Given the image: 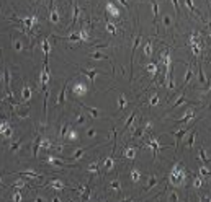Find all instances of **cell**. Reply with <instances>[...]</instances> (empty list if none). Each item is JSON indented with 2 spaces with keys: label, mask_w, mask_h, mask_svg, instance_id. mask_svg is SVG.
Returning <instances> with one entry per match:
<instances>
[{
  "label": "cell",
  "mask_w": 211,
  "mask_h": 202,
  "mask_svg": "<svg viewBox=\"0 0 211 202\" xmlns=\"http://www.w3.org/2000/svg\"><path fill=\"white\" fill-rule=\"evenodd\" d=\"M141 44V34H136V38H134V44H133V52H131V62H133V57H134V52H136L137 46Z\"/></svg>",
  "instance_id": "obj_10"
},
{
  "label": "cell",
  "mask_w": 211,
  "mask_h": 202,
  "mask_svg": "<svg viewBox=\"0 0 211 202\" xmlns=\"http://www.w3.org/2000/svg\"><path fill=\"white\" fill-rule=\"evenodd\" d=\"M88 171H90L92 174H97L98 173V163H92V165H88Z\"/></svg>",
  "instance_id": "obj_31"
},
{
  "label": "cell",
  "mask_w": 211,
  "mask_h": 202,
  "mask_svg": "<svg viewBox=\"0 0 211 202\" xmlns=\"http://www.w3.org/2000/svg\"><path fill=\"white\" fill-rule=\"evenodd\" d=\"M190 129V126H183L182 129L178 130V132H175V147H178V144H180V140H182L183 137H185V135H187V130Z\"/></svg>",
  "instance_id": "obj_3"
},
{
  "label": "cell",
  "mask_w": 211,
  "mask_h": 202,
  "mask_svg": "<svg viewBox=\"0 0 211 202\" xmlns=\"http://www.w3.org/2000/svg\"><path fill=\"white\" fill-rule=\"evenodd\" d=\"M149 103H151V106H155V104H159V96H157V95H152V96H151V101H149Z\"/></svg>",
  "instance_id": "obj_40"
},
{
  "label": "cell",
  "mask_w": 211,
  "mask_h": 202,
  "mask_svg": "<svg viewBox=\"0 0 211 202\" xmlns=\"http://www.w3.org/2000/svg\"><path fill=\"white\" fill-rule=\"evenodd\" d=\"M172 3H173V10H175V13L178 15V0H172Z\"/></svg>",
  "instance_id": "obj_45"
},
{
  "label": "cell",
  "mask_w": 211,
  "mask_h": 202,
  "mask_svg": "<svg viewBox=\"0 0 211 202\" xmlns=\"http://www.w3.org/2000/svg\"><path fill=\"white\" fill-rule=\"evenodd\" d=\"M49 186L56 187V191H62V187H64V184H62V183H61L59 179H56V181H52V183H49Z\"/></svg>",
  "instance_id": "obj_25"
},
{
  "label": "cell",
  "mask_w": 211,
  "mask_h": 202,
  "mask_svg": "<svg viewBox=\"0 0 211 202\" xmlns=\"http://www.w3.org/2000/svg\"><path fill=\"white\" fill-rule=\"evenodd\" d=\"M195 139H196V130H192V134L188 135V140H187V147L193 148V145H195Z\"/></svg>",
  "instance_id": "obj_12"
},
{
  "label": "cell",
  "mask_w": 211,
  "mask_h": 202,
  "mask_svg": "<svg viewBox=\"0 0 211 202\" xmlns=\"http://www.w3.org/2000/svg\"><path fill=\"white\" fill-rule=\"evenodd\" d=\"M0 186H2V181H0Z\"/></svg>",
  "instance_id": "obj_54"
},
{
  "label": "cell",
  "mask_w": 211,
  "mask_h": 202,
  "mask_svg": "<svg viewBox=\"0 0 211 202\" xmlns=\"http://www.w3.org/2000/svg\"><path fill=\"white\" fill-rule=\"evenodd\" d=\"M84 108L88 111V114H90L92 118H95V119L98 118V112H97V109H95V108H87V106H84Z\"/></svg>",
  "instance_id": "obj_33"
},
{
  "label": "cell",
  "mask_w": 211,
  "mask_h": 202,
  "mask_svg": "<svg viewBox=\"0 0 211 202\" xmlns=\"http://www.w3.org/2000/svg\"><path fill=\"white\" fill-rule=\"evenodd\" d=\"M29 98H31V88H29V86H25V88H23V100L28 101Z\"/></svg>",
  "instance_id": "obj_23"
},
{
  "label": "cell",
  "mask_w": 211,
  "mask_h": 202,
  "mask_svg": "<svg viewBox=\"0 0 211 202\" xmlns=\"http://www.w3.org/2000/svg\"><path fill=\"white\" fill-rule=\"evenodd\" d=\"M74 93H75V95H84V93H85L84 85H82V83H77V86L74 88Z\"/></svg>",
  "instance_id": "obj_27"
},
{
  "label": "cell",
  "mask_w": 211,
  "mask_h": 202,
  "mask_svg": "<svg viewBox=\"0 0 211 202\" xmlns=\"http://www.w3.org/2000/svg\"><path fill=\"white\" fill-rule=\"evenodd\" d=\"M84 152H85V148H77V152L74 153V157H72V160H77V158H80L82 155H84Z\"/></svg>",
  "instance_id": "obj_39"
},
{
  "label": "cell",
  "mask_w": 211,
  "mask_h": 202,
  "mask_svg": "<svg viewBox=\"0 0 211 202\" xmlns=\"http://www.w3.org/2000/svg\"><path fill=\"white\" fill-rule=\"evenodd\" d=\"M51 23H59V13L57 10L52 7V11H51Z\"/></svg>",
  "instance_id": "obj_24"
},
{
  "label": "cell",
  "mask_w": 211,
  "mask_h": 202,
  "mask_svg": "<svg viewBox=\"0 0 211 202\" xmlns=\"http://www.w3.org/2000/svg\"><path fill=\"white\" fill-rule=\"evenodd\" d=\"M113 165H115L113 158H111V157L107 158V160H105V165H103V171H105V173H107V171H110V169L113 168Z\"/></svg>",
  "instance_id": "obj_11"
},
{
  "label": "cell",
  "mask_w": 211,
  "mask_h": 202,
  "mask_svg": "<svg viewBox=\"0 0 211 202\" xmlns=\"http://www.w3.org/2000/svg\"><path fill=\"white\" fill-rule=\"evenodd\" d=\"M144 56L152 57V44L151 43H146V46H144Z\"/></svg>",
  "instance_id": "obj_21"
},
{
  "label": "cell",
  "mask_w": 211,
  "mask_h": 202,
  "mask_svg": "<svg viewBox=\"0 0 211 202\" xmlns=\"http://www.w3.org/2000/svg\"><path fill=\"white\" fill-rule=\"evenodd\" d=\"M107 10H108L110 13H113L115 17H118V10L115 8V5H113V3H107Z\"/></svg>",
  "instance_id": "obj_32"
},
{
  "label": "cell",
  "mask_w": 211,
  "mask_h": 202,
  "mask_svg": "<svg viewBox=\"0 0 211 202\" xmlns=\"http://www.w3.org/2000/svg\"><path fill=\"white\" fill-rule=\"evenodd\" d=\"M107 29H108L111 34H116V26H115L113 23H110V21H107Z\"/></svg>",
  "instance_id": "obj_36"
},
{
  "label": "cell",
  "mask_w": 211,
  "mask_h": 202,
  "mask_svg": "<svg viewBox=\"0 0 211 202\" xmlns=\"http://www.w3.org/2000/svg\"><path fill=\"white\" fill-rule=\"evenodd\" d=\"M77 122H80V124L85 122V119H84V116H82V114H79V116H77Z\"/></svg>",
  "instance_id": "obj_49"
},
{
  "label": "cell",
  "mask_w": 211,
  "mask_h": 202,
  "mask_svg": "<svg viewBox=\"0 0 211 202\" xmlns=\"http://www.w3.org/2000/svg\"><path fill=\"white\" fill-rule=\"evenodd\" d=\"M17 174H20V176H26V178H31V179H38V178H40V174L33 173V171H20V173H17Z\"/></svg>",
  "instance_id": "obj_14"
},
{
  "label": "cell",
  "mask_w": 211,
  "mask_h": 202,
  "mask_svg": "<svg viewBox=\"0 0 211 202\" xmlns=\"http://www.w3.org/2000/svg\"><path fill=\"white\" fill-rule=\"evenodd\" d=\"M13 199H15V201H20V199H21V194H20V192H15V194H13Z\"/></svg>",
  "instance_id": "obj_50"
},
{
  "label": "cell",
  "mask_w": 211,
  "mask_h": 202,
  "mask_svg": "<svg viewBox=\"0 0 211 202\" xmlns=\"http://www.w3.org/2000/svg\"><path fill=\"white\" fill-rule=\"evenodd\" d=\"M201 184H203V183H201V178H200V176H196V178L193 179V187H195V189H200Z\"/></svg>",
  "instance_id": "obj_35"
},
{
  "label": "cell",
  "mask_w": 211,
  "mask_h": 202,
  "mask_svg": "<svg viewBox=\"0 0 211 202\" xmlns=\"http://www.w3.org/2000/svg\"><path fill=\"white\" fill-rule=\"evenodd\" d=\"M40 145H41V137H36V140H34V144H33V157L34 158L38 157V148H40Z\"/></svg>",
  "instance_id": "obj_18"
},
{
  "label": "cell",
  "mask_w": 211,
  "mask_h": 202,
  "mask_svg": "<svg viewBox=\"0 0 211 202\" xmlns=\"http://www.w3.org/2000/svg\"><path fill=\"white\" fill-rule=\"evenodd\" d=\"M69 139H70V140H75V139H79V137H77V134H75L74 130H72V132L69 134Z\"/></svg>",
  "instance_id": "obj_48"
},
{
  "label": "cell",
  "mask_w": 211,
  "mask_h": 202,
  "mask_svg": "<svg viewBox=\"0 0 211 202\" xmlns=\"http://www.w3.org/2000/svg\"><path fill=\"white\" fill-rule=\"evenodd\" d=\"M125 155L128 158H134V155H136V148H126Z\"/></svg>",
  "instance_id": "obj_34"
},
{
  "label": "cell",
  "mask_w": 211,
  "mask_h": 202,
  "mask_svg": "<svg viewBox=\"0 0 211 202\" xmlns=\"http://www.w3.org/2000/svg\"><path fill=\"white\" fill-rule=\"evenodd\" d=\"M151 5H152V11H154V25H157V18H159V3L151 0Z\"/></svg>",
  "instance_id": "obj_8"
},
{
  "label": "cell",
  "mask_w": 211,
  "mask_h": 202,
  "mask_svg": "<svg viewBox=\"0 0 211 202\" xmlns=\"http://www.w3.org/2000/svg\"><path fill=\"white\" fill-rule=\"evenodd\" d=\"M198 173H200V176H208V174H210V169L206 168V165H203V166H200V171H198Z\"/></svg>",
  "instance_id": "obj_37"
},
{
  "label": "cell",
  "mask_w": 211,
  "mask_h": 202,
  "mask_svg": "<svg viewBox=\"0 0 211 202\" xmlns=\"http://www.w3.org/2000/svg\"><path fill=\"white\" fill-rule=\"evenodd\" d=\"M66 88H67V83H64L62 85V88H61V91H59V96H57V100H56V106H61L64 103V96H66Z\"/></svg>",
  "instance_id": "obj_5"
},
{
  "label": "cell",
  "mask_w": 211,
  "mask_h": 202,
  "mask_svg": "<svg viewBox=\"0 0 211 202\" xmlns=\"http://www.w3.org/2000/svg\"><path fill=\"white\" fill-rule=\"evenodd\" d=\"M170 197H172V201H175V202L178 201V194H177L175 191H172V192H170Z\"/></svg>",
  "instance_id": "obj_46"
},
{
  "label": "cell",
  "mask_w": 211,
  "mask_h": 202,
  "mask_svg": "<svg viewBox=\"0 0 211 202\" xmlns=\"http://www.w3.org/2000/svg\"><path fill=\"white\" fill-rule=\"evenodd\" d=\"M79 70H80V72H84L87 77L90 78L92 85H95V77H97V73H98L97 70H93V68H92V70H88V68H82V67H79Z\"/></svg>",
  "instance_id": "obj_4"
},
{
  "label": "cell",
  "mask_w": 211,
  "mask_h": 202,
  "mask_svg": "<svg viewBox=\"0 0 211 202\" xmlns=\"http://www.w3.org/2000/svg\"><path fill=\"white\" fill-rule=\"evenodd\" d=\"M13 189H20V187H25V183H21V181H18V183H15V184L11 186Z\"/></svg>",
  "instance_id": "obj_43"
},
{
  "label": "cell",
  "mask_w": 211,
  "mask_h": 202,
  "mask_svg": "<svg viewBox=\"0 0 211 202\" xmlns=\"http://www.w3.org/2000/svg\"><path fill=\"white\" fill-rule=\"evenodd\" d=\"M15 49H17V50H21L23 49V44L20 43V41H15Z\"/></svg>",
  "instance_id": "obj_47"
},
{
  "label": "cell",
  "mask_w": 211,
  "mask_h": 202,
  "mask_svg": "<svg viewBox=\"0 0 211 202\" xmlns=\"http://www.w3.org/2000/svg\"><path fill=\"white\" fill-rule=\"evenodd\" d=\"M20 145H21V140H17L13 145L10 147V150H13V152H18V148H20Z\"/></svg>",
  "instance_id": "obj_42"
},
{
  "label": "cell",
  "mask_w": 211,
  "mask_h": 202,
  "mask_svg": "<svg viewBox=\"0 0 211 202\" xmlns=\"http://www.w3.org/2000/svg\"><path fill=\"white\" fill-rule=\"evenodd\" d=\"M88 196H90V184L85 187V194L82 196V201H88Z\"/></svg>",
  "instance_id": "obj_41"
},
{
  "label": "cell",
  "mask_w": 211,
  "mask_h": 202,
  "mask_svg": "<svg viewBox=\"0 0 211 202\" xmlns=\"http://www.w3.org/2000/svg\"><path fill=\"white\" fill-rule=\"evenodd\" d=\"M164 25H165V28H169V26H170V17H169V15H165V17H164Z\"/></svg>",
  "instance_id": "obj_44"
},
{
  "label": "cell",
  "mask_w": 211,
  "mask_h": 202,
  "mask_svg": "<svg viewBox=\"0 0 211 202\" xmlns=\"http://www.w3.org/2000/svg\"><path fill=\"white\" fill-rule=\"evenodd\" d=\"M155 184H157V178H155V176H149V183H147V186H146L144 191H151Z\"/></svg>",
  "instance_id": "obj_15"
},
{
  "label": "cell",
  "mask_w": 211,
  "mask_h": 202,
  "mask_svg": "<svg viewBox=\"0 0 211 202\" xmlns=\"http://www.w3.org/2000/svg\"><path fill=\"white\" fill-rule=\"evenodd\" d=\"M131 179H133V183H137V181L141 179V173H139L136 168L131 169Z\"/></svg>",
  "instance_id": "obj_20"
},
{
  "label": "cell",
  "mask_w": 211,
  "mask_h": 202,
  "mask_svg": "<svg viewBox=\"0 0 211 202\" xmlns=\"http://www.w3.org/2000/svg\"><path fill=\"white\" fill-rule=\"evenodd\" d=\"M136 114H137V111H134V112L131 114V118H129L128 121H126V126H125V129H128L129 126H133V122H134V118H136Z\"/></svg>",
  "instance_id": "obj_30"
},
{
  "label": "cell",
  "mask_w": 211,
  "mask_h": 202,
  "mask_svg": "<svg viewBox=\"0 0 211 202\" xmlns=\"http://www.w3.org/2000/svg\"><path fill=\"white\" fill-rule=\"evenodd\" d=\"M190 47H192V52H193V56H200L201 52V44L200 43H193V44H190Z\"/></svg>",
  "instance_id": "obj_9"
},
{
  "label": "cell",
  "mask_w": 211,
  "mask_h": 202,
  "mask_svg": "<svg viewBox=\"0 0 211 202\" xmlns=\"http://www.w3.org/2000/svg\"><path fill=\"white\" fill-rule=\"evenodd\" d=\"M120 2H121V5H123V7H126V8H129V3H128L126 0H120Z\"/></svg>",
  "instance_id": "obj_52"
},
{
  "label": "cell",
  "mask_w": 211,
  "mask_h": 202,
  "mask_svg": "<svg viewBox=\"0 0 211 202\" xmlns=\"http://www.w3.org/2000/svg\"><path fill=\"white\" fill-rule=\"evenodd\" d=\"M126 103H128V101H126V96L125 95H120V108H118L120 111H123V109H125Z\"/></svg>",
  "instance_id": "obj_29"
},
{
  "label": "cell",
  "mask_w": 211,
  "mask_h": 202,
  "mask_svg": "<svg viewBox=\"0 0 211 202\" xmlns=\"http://www.w3.org/2000/svg\"><path fill=\"white\" fill-rule=\"evenodd\" d=\"M40 2H41V0H36V3H40Z\"/></svg>",
  "instance_id": "obj_53"
},
{
  "label": "cell",
  "mask_w": 211,
  "mask_h": 202,
  "mask_svg": "<svg viewBox=\"0 0 211 202\" xmlns=\"http://www.w3.org/2000/svg\"><path fill=\"white\" fill-rule=\"evenodd\" d=\"M185 5H187V8H188L190 11H193V13H196V15H200V11L196 10V7H195L193 0H185ZM201 17V15H200Z\"/></svg>",
  "instance_id": "obj_13"
},
{
  "label": "cell",
  "mask_w": 211,
  "mask_h": 202,
  "mask_svg": "<svg viewBox=\"0 0 211 202\" xmlns=\"http://www.w3.org/2000/svg\"><path fill=\"white\" fill-rule=\"evenodd\" d=\"M183 103H190V100H187L185 96H180V98H178V100L172 104V109H177V108L180 106V104H183Z\"/></svg>",
  "instance_id": "obj_17"
},
{
  "label": "cell",
  "mask_w": 211,
  "mask_h": 202,
  "mask_svg": "<svg viewBox=\"0 0 211 202\" xmlns=\"http://www.w3.org/2000/svg\"><path fill=\"white\" fill-rule=\"evenodd\" d=\"M77 17H79V7H75V8H74V17H72V23H70V26H74L75 23H77Z\"/></svg>",
  "instance_id": "obj_38"
},
{
  "label": "cell",
  "mask_w": 211,
  "mask_h": 202,
  "mask_svg": "<svg viewBox=\"0 0 211 202\" xmlns=\"http://www.w3.org/2000/svg\"><path fill=\"white\" fill-rule=\"evenodd\" d=\"M187 178V171L185 168H182L180 165H173V168L170 171V183L173 186H182L183 181Z\"/></svg>",
  "instance_id": "obj_1"
},
{
  "label": "cell",
  "mask_w": 211,
  "mask_h": 202,
  "mask_svg": "<svg viewBox=\"0 0 211 202\" xmlns=\"http://www.w3.org/2000/svg\"><path fill=\"white\" fill-rule=\"evenodd\" d=\"M192 78H193V68H192V64H190L188 68H187V73H185V78H183V86L188 85Z\"/></svg>",
  "instance_id": "obj_6"
},
{
  "label": "cell",
  "mask_w": 211,
  "mask_h": 202,
  "mask_svg": "<svg viewBox=\"0 0 211 202\" xmlns=\"http://www.w3.org/2000/svg\"><path fill=\"white\" fill-rule=\"evenodd\" d=\"M87 134H88V137H93V135L97 134V130H95V129H90L88 132H87Z\"/></svg>",
  "instance_id": "obj_51"
},
{
  "label": "cell",
  "mask_w": 211,
  "mask_h": 202,
  "mask_svg": "<svg viewBox=\"0 0 211 202\" xmlns=\"http://www.w3.org/2000/svg\"><path fill=\"white\" fill-rule=\"evenodd\" d=\"M198 77H200V82H201V85H205L206 88H208V80H206L205 73H203V68H201V65L198 67Z\"/></svg>",
  "instance_id": "obj_16"
},
{
  "label": "cell",
  "mask_w": 211,
  "mask_h": 202,
  "mask_svg": "<svg viewBox=\"0 0 211 202\" xmlns=\"http://www.w3.org/2000/svg\"><path fill=\"white\" fill-rule=\"evenodd\" d=\"M198 155H200V158H201V161H203V165H208V163H210V160H208V157H206V152H205V148H201V150H198Z\"/></svg>",
  "instance_id": "obj_22"
},
{
  "label": "cell",
  "mask_w": 211,
  "mask_h": 202,
  "mask_svg": "<svg viewBox=\"0 0 211 202\" xmlns=\"http://www.w3.org/2000/svg\"><path fill=\"white\" fill-rule=\"evenodd\" d=\"M146 68H147V72L151 73V75H155V73H157V64H154V62H149Z\"/></svg>",
  "instance_id": "obj_19"
},
{
  "label": "cell",
  "mask_w": 211,
  "mask_h": 202,
  "mask_svg": "<svg viewBox=\"0 0 211 202\" xmlns=\"http://www.w3.org/2000/svg\"><path fill=\"white\" fill-rule=\"evenodd\" d=\"M48 163L49 165H54V166H67V163H64L62 160H57L54 157H48Z\"/></svg>",
  "instance_id": "obj_7"
},
{
  "label": "cell",
  "mask_w": 211,
  "mask_h": 202,
  "mask_svg": "<svg viewBox=\"0 0 211 202\" xmlns=\"http://www.w3.org/2000/svg\"><path fill=\"white\" fill-rule=\"evenodd\" d=\"M110 187H111L113 191H120V189H121V184H120V181H118V179L111 181V184H110Z\"/></svg>",
  "instance_id": "obj_28"
},
{
  "label": "cell",
  "mask_w": 211,
  "mask_h": 202,
  "mask_svg": "<svg viewBox=\"0 0 211 202\" xmlns=\"http://www.w3.org/2000/svg\"><path fill=\"white\" fill-rule=\"evenodd\" d=\"M193 111H195V109H187V112L183 114V118L178 119V121H175V122H177V124H183V126H185V124H188V122H192V121L195 119V112Z\"/></svg>",
  "instance_id": "obj_2"
},
{
  "label": "cell",
  "mask_w": 211,
  "mask_h": 202,
  "mask_svg": "<svg viewBox=\"0 0 211 202\" xmlns=\"http://www.w3.org/2000/svg\"><path fill=\"white\" fill-rule=\"evenodd\" d=\"M92 59H97V60H103V59H110L108 56H103V54H100V52H92L90 54Z\"/></svg>",
  "instance_id": "obj_26"
}]
</instances>
